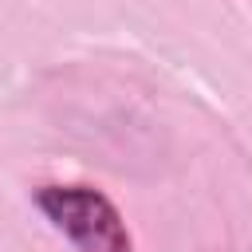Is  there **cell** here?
Masks as SVG:
<instances>
[{"instance_id": "6da1fadb", "label": "cell", "mask_w": 252, "mask_h": 252, "mask_svg": "<svg viewBox=\"0 0 252 252\" xmlns=\"http://www.w3.org/2000/svg\"><path fill=\"white\" fill-rule=\"evenodd\" d=\"M43 217L75 244V252H134L118 209L87 185H43L35 193Z\"/></svg>"}]
</instances>
